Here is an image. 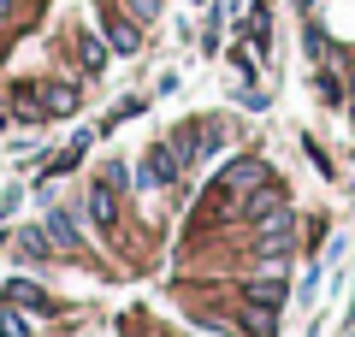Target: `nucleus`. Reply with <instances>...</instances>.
I'll return each instance as SVG.
<instances>
[{
  "instance_id": "1",
  "label": "nucleus",
  "mask_w": 355,
  "mask_h": 337,
  "mask_svg": "<svg viewBox=\"0 0 355 337\" xmlns=\"http://www.w3.org/2000/svg\"><path fill=\"white\" fill-rule=\"evenodd\" d=\"M249 249L261 254V261H284V254L296 249V219H291V213L261 219V225H254V237H249Z\"/></svg>"
},
{
  "instance_id": "2",
  "label": "nucleus",
  "mask_w": 355,
  "mask_h": 337,
  "mask_svg": "<svg viewBox=\"0 0 355 337\" xmlns=\"http://www.w3.org/2000/svg\"><path fill=\"white\" fill-rule=\"evenodd\" d=\"M178 172H184V160H178L172 142H148V154H142V178H137V184H142V189H160V184H172Z\"/></svg>"
},
{
  "instance_id": "3",
  "label": "nucleus",
  "mask_w": 355,
  "mask_h": 337,
  "mask_svg": "<svg viewBox=\"0 0 355 337\" xmlns=\"http://www.w3.org/2000/svg\"><path fill=\"white\" fill-rule=\"evenodd\" d=\"M272 213H284V184H272V178H266L261 189H249V196H243V219L261 225V219H272Z\"/></svg>"
},
{
  "instance_id": "4",
  "label": "nucleus",
  "mask_w": 355,
  "mask_h": 337,
  "mask_svg": "<svg viewBox=\"0 0 355 337\" xmlns=\"http://www.w3.org/2000/svg\"><path fill=\"white\" fill-rule=\"evenodd\" d=\"M237 337H279V308L243 302V313H237Z\"/></svg>"
},
{
  "instance_id": "5",
  "label": "nucleus",
  "mask_w": 355,
  "mask_h": 337,
  "mask_svg": "<svg viewBox=\"0 0 355 337\" xmlns=\"http://www.w3.org/2000/svg\"><path fill=\"white\" fill-rule=\"evenodd\" d=\"M107 42H113V53H142V24L137 18H125V12H107Z\"/></svg>"
},
{
  "instance_id": "6",
  "label": "nucleus",
  "mask_w": 355,
  "mask_h": 337,
  "mask_svg": "<svg viewBox=\"0 0 355 337\" xmlns=\"http://www.w3.org/2000/svg\"><path fill=\"white\" fill-rule=\"evenodd\" d=\"M42 231H48V243H53L60 254H77V249H83V237H77V225H71V213H65V207H53Z\"/></svg>"
},
{
  "instance_id": "7",
  "label": "nucleus",
  "mask_w": 355,
  "mask_h": 337,
  "mask_svg": "<svg viewBox=\"0 0 355 337\" xmlns=\"http://www.w3.org/2000/svg\"><path fill=\"white\" fill-rule=\"evenodd\" d=\"M284 296H291V284H284L279 273H266V278H249V284H243V302H261V308H279Z\"/></svg>"
},
{
  "instance_id": "8",
  "label": "nucleus",
  "mask_w": 355,
  "mask_h": 337,
  "mask_svg": "<svg viewBox=\"0 0 355 337\" xmlns=\"http://www.w3.org/2000/svg\"><path fill=\"white\" fill-rule=\"evenodd\" d=\"M6 302H12V308H24V313H48V308H53L48 290L30 284V278H12V284H6Z\"/></svg>"
},
{
  "instance_id": "9",
  "label": "nucleus",
  "mask_w": 355,
  "mask_h": 337,
  "mask_svg": "<svg viewBox=\"0 0 355 337\" xmlns=\"http://www.w3.org/2000/svg\"><path fill=\"white\" fill-rule=\"evenodd\" d=\"M89 219L101 225V231H113V225H119V196H113V184H95V189H89Z\"/></svg>"
},
{
  "instance_id": "10",
  "label": "nucleus",
  "mask_w": 355,
  "mask_h": 337,
  "mask_svg": "<svg viewBox=\"0 0 355 337\" xmlns=\"http://www.w3.org/2000/svg\"><path fill=\"white\" fill-rule=\"evenodd\" d=\"M36 95H42V112H48V119H53V112H77V101H83L71 83H42Z\"/></svg>"
},
{
  "instance_id": "11",
  "label": "nucleus",
  "mask_w": 355,
  "mask_h": 337,
  "mask_svg": "<svg viewBox=\"0 0 355 337\" xmlns=\"http://www.w3.org/2000/svg\"><path fill=\"white\" fill-rule=\"evenodd\" d=\"M48 249H53L48 231H36V225H30V231H18V254H24V261H42Z\"/></svg>"
},
{
  "instance_id": "12",
  "label": "nucleus",
  "mask_w": 355,
  "mask_h": 337,
  "mask_svg": "<svg viewBox=\"0 0 355 337\" xmlns=\"http://www.w3.org/2000/svg\"><path fill=\"white\" fill-rule=\"evenodd\" d=\"M77 60H83V71H101V65H107V48H101L95 36H77Z\"/></svg>"
},
{
  "instance_id": "13",
  "label": "nucleus",
  "mask_w": 355,
  "mask_h": 337,
  "mask_svg": "<svg viewBox=\"0 0 355 337\" xmlns=\"http://www.w3.org/2000/svg\"><path fill=\"white\" fill-rule=\"evenodd\" d=\"M0 337H30V320H24V308H0Z\"/></svg>"
},
{
  "instance_id": "14",
  "label": "nucleus",
  "mask_w": 355,
  "mask_h": 337,
  "mask_svg": "<svg viewBox=\"0 0 355 337\" xmlns=\"http://www.w3.org/2000/svg\"><path fill=\"white\" fill-rule=\"evenodd\" d=\"M119 6H125V18H137V24L160 18V0H119Z\"/></svg>"
}]
</instances>
